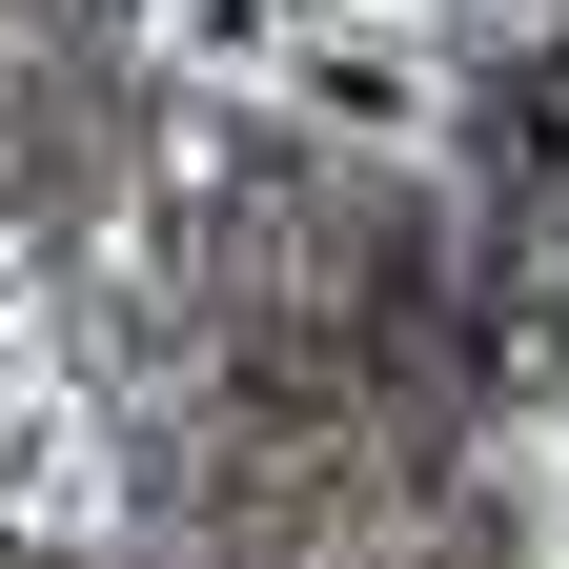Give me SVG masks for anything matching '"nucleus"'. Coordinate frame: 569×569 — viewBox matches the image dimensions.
I'll list each match as a JSON object with an SVG mask.
<instances>
[{"mask_svg":"<svg viewBox=\"0 0 569 569\" xmlns=\"http://www.w3.org/2000/svg\"><path fill=\"white\" fill-rule=\"evenodd\" d=\"M509 122H529V163H549V183H569V41H549V61H529V82H509Z\"/></svg>","mask_w":569,"mask_h":569,"instance_id":"f257e3e1","label":"nucleus"}]
</instances>
